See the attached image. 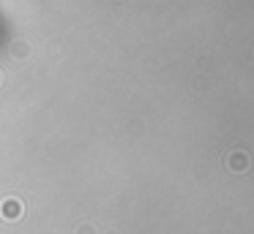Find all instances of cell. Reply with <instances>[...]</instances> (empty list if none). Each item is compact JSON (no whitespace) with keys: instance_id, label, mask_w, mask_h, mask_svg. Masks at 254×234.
Listing matches in <instances>:
<instances>
[{"instance_id":"6da1fadb","label":"cell","mask_w":254,"mask_h":234,"mask_svg":"<svg viewBox=\"0 0 254 234\" xmlns=\"http://www.w3.org/2000/svg\"><path fill=\"white\" fill-rule=\"evenodd\" d=\"M0 38H3V27H0Z\"/></svg>"}]
</instances>
